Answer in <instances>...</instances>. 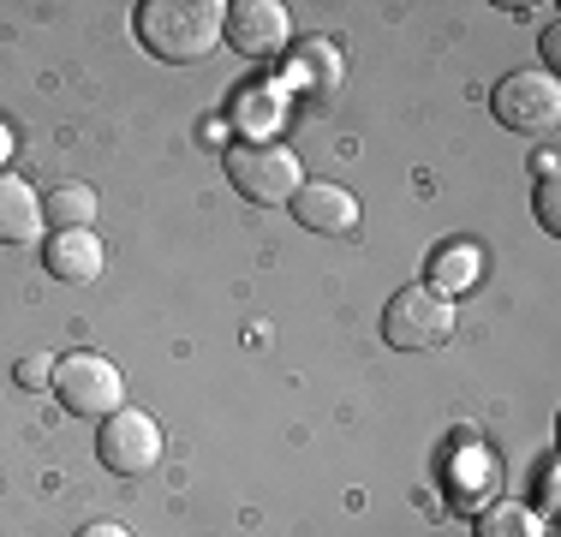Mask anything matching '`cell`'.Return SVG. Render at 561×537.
Returning a JSON list of instances; mask_svg holds the SVG:
<instances>
[{
    "mask_svg": "<svg viewBox=\"0 0 561 537\" xmlns=\"http://www.w3.org/2000/svg\"><path fill=\"white\" fill-rule=\"evenodd\" d=\"M227 7L221 0H144L138 7V43L168 66H197L221 43Z\"/></svg>",
    "mask_w": 561,
    "mask_h": 537,
    "instance_id": "obj_1",
    "label": "cell"
},
{
    "mask_svg": "<svg viewBox=\"0 0 561 537\" xmlns=\"http://www.w3.org/2000/svg\"><path fill=\"white\" fill-rule=\"evenodd\" d=\"M227 185H233L245 204L275 209V204H293V192L305 185V168L287 144L257 138V144H233V150H227Z\"/></svg>",
    "mask_w": 561,
    "mask_h": 537,
    "instance_id": "obj_2",
    "label": "cell"
},
{
    "mask_svg": "<svg viewBox=\"0 0 561 537\" xmlns=\"http://www.w3.org/2000/svg\"><path fill=\"white\" fill-rule=\"evenodd\" d=\"M454 334V299H443L436 287H400L389 305H382V341L400 346V353H436Z\"/></svg>",
    "mask_w": 561,
    "mask_h": 537,
    "instance_id": "obj_3",
    "label": "cell"
},
{
    "mask_svg": "<svg viewBox=\"0 0 561 537\" xmlns=\"http://www.w3.org/2000/svg\"><path fill=\"white\" fill-rule=\"evenodd\" d=\"M55 395L72 419H114L126 407V376L102 353H66L55 358Z\"/></svg>",
    "mask_w": 561,
    "mask_h": 537,
    "instance_id": "obj_4",
    "label": "cell"
},
{
    "mask_svg": "<svg viewBox=\"0 0 561 537\" xmlns=\"http://www.w3.org/2000/svg\"><path fill=\"white\" fill-rule=\"evenodd\" d=\"M96 454L114 478H144L156 460H162V424L138 407H119L114 419H102Z\"/></svg>",
    "mask_w": 561,
    "mask_h": 537,
    "instance_id": "obj_5",
    "label": "cell"
},
{
    "mask_svg": "<svg viewBox=\"0 0 561 537\" xmlns=\"http://www.w3.org/2000/svg\"><path fill=\"white\" fill-rule=\"evenodd\" d=\"M490 114H496L507 132H550L556 114H561L556 72H507L502 84L490 90Z\"/></svg>",
    "mask_w": 561,
    "mask_h": 537,
    "instance_id": "obj_6",
    "label": "cell"
},
{
    "mask_svg": "<svg viewBox=\"0 0 561 537\" xmlns=\"http://www.w3.org/2000/svg\"><path fill=\"white\" fill-rule=\"evenodd\" d=\"M287 36H293V19H287V7H275V0H239V7H227L221 43H233L239 54H251V60L280 54Z\"/></svg>",
    "mask_w": 561,
    "mask_h": 537,
    "instance_id": "obj_7",
    "label": "cell"
},
{
    "mask_svg": "<svg viewBox=\"0 0 561 537\" xmlns=\"http://www.w3.org/2000/svg\"><path fill=\"white\" fill-rule=\"evenodd\" d=\"M287 209H293V221L311 227V233H353L358 227V197L335 180H305Z\"/></svg>",
    "mask_w": 561,
    "mask_h": 537,
    "instance_id": "obj_8",
    "label": "cell"
},
{
    "mask_svg": "<svg viewBox=\"0 0 561 537\" xmlns=\"http://www.w3.org/2000/svg\"><path fill=\"white\" fill-rule=\"evenodd\" d=\"M43 263H48V275H55V281H72V287H84V281L102 275L108 251H102L96 227H78V233H48Z\"/></svg>",
    "mask_w": 561,
    "mask_h": 537,
    "instance_id": "obj_9",
    "label": "cell"
},
{
    "mask_svg": "<svg viewBox=\"0 0 561 537\" xmlns=\"http://www.w3.org/2000/svg\"><path fill=\"white\" fill-rule=\"evenodd\" d=\"M36 239H43V197L19 173H0V245H36Z\"/></svg>",
    "mask_w": 561,
    "mask_h": 537,
    "instance_id": "obj_10",
    "label": "cell"
},
{
    "mask_svg": "<svg viewBox=\"0 0 561 537\" xmlns=\"http://www.w3.org/2000/svg\"><path fill=\"white\" fill-rule=\"evenodd\" d=\"M96 185H55L43 197V221L55 233H78V227H96Z\"/></svg>",
    "mask_w": 561,
    "mask_h": 537,
    "instance_id": "obj_11",
    "label": "cell"
},
{
    "mask_svg": "<svg viewBox=\"0 0 561 537\" xmlns=\"http://www.w3.org/2000/svg\"><path fill=\"white\" fill-rule=\"evenodd\" d=\"M478 268H484V258H478V245H448V251H436L431 281H424V287H436L443 299H454V293H466V287L478 281Z\"/></svg>",
    "mask_w": 561,
    "mask_h": 537,
    "instance_id": "obj_12",
    "label": "cell"
},
{
    "mask_svg": "<svg viewBox=\"0 0 561 537\" xmlns=\"http://www.w3.org/2000/svg\"><path fill=\"white\" fill-rule=\"evenodd\" d=\"M478 537H543V514L526 502H496L478 514Z\"/></svg>",
    "mask_w": 561,
    "mask_h": 537,
    "instance_id": "obj_13",
    "label": "cell"
},
{
    "mask_svg": "<svg viewBox=\"0 0 561 537\" xmlns=\"http://www.w3.org/2000/svg\"><path fill=\"white\" fill-rule=\"evenodd\" d=\"M299 84H317V90L341 84V48L305 43V48H299Z\"/></svg>",
    "mask_w": 561,
    "mask_h": 537,
    "instance_id": "obj_14",
    "label": "cell"
},
{
    "mask_svg": "<svg viewBox=\"0 0 561 537\" xmlns=\"http://www.w3.org/2000/svg\"><path fill=\"white\" fill-rule=\"evenodd\" d=\"M12 376H19V388H55V358L48 353H31L12 365Z\"/></svg>",
    "mask_w": 561,
    "mask_h": 537,
    "instance_id": "obj_15",
    "label": "cell"
},
{
    "mask_svg": "<svg viewBox=\"0 0 561 537\" xmlns=\"http://www.w3.org/2000/svg\"><path fill=\"white\" fill-rule=\"evenodd\" d=\"M538 221L550 227V233H561V185H556V173L538 180Z\"/></svg>",
    "mask_w": 561,
    "mask_h": 537,
    "instance_id": "obj_16",
    "label": "cell"
},
{
    "mask_svg": "<svg viewBox=\"0 0 561 537\" xmlns=\"http://www.w3.org/2000/svg\"><path fill=\"white\" fill-rule=\"evenodd\" d=\"M538 507H543V514L556 507V460H543V478H538Z\"/></svg>",
    "mask_w": 561,
    "mask_h": 537,
    "instance_id": "obj_17",
    "label": "cell"
},
{
    "mask_svg": "<svg viewBox=\"0 0 561 537\" xmlns=\"http://www.w3.org/2000/svg\"><path fill=\"white\" fill-rule=\"evenodd\" d=\"M538 48H543V60H561V31H556V24H543V36H538ZM550 66H543V72H550Z\"/></svg>",
    "mask_w": 561,
    "mask_h": 537,
    "instance_id": "obj_18",
    "label": "cell"
},
{
    "mask_svg": "<svg viewBox=\"0 0 561 537\" xmlns=\"http://www.w3.org/2000/svg\"><path fill=\"white\" fill-rule=\"evenodd\" d=\"M78 537H131L126 526H114V519H96V526H84Z\"/></svg>",
    "mask_w": 561,
    "mask_h": 537,
    "instance_id": "obj_19",
    "label": "cell"
},
{
    "mask_svg": "<svg viewBox=\"0 0 561 537\" xmlns=\"http://www.w3.org/2000/svg\"><path fill=\"white\" fill-rule=\"evenodd\" d=\"M7 156H12V132L0 126V173H7Z\"/></svg>",
    "mask_w": 561,
    "mask_h": 537,
    "instance_id": "obj_20",
    "label": "cell"
}]
</instances>
